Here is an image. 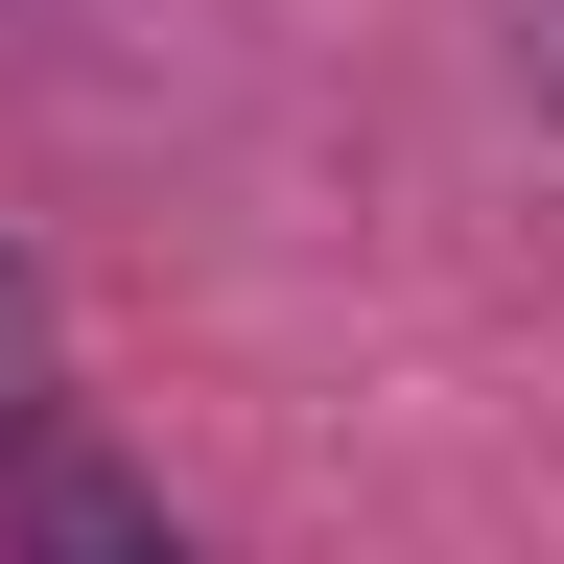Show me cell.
<instances>
[{
	"instance_id": "obj_3",
	"label": "cell",
	"mask_w": 564,
	"mask_h": 564,
	"mask_svg": "<svg viewBox=\"0 0 564 564\" xmlns=\"http://www.w3.org/2000/svg\"><path fill=\"white\" fill-rule=\"evenodd\" d=\"M0 352H24V282H0Z\"/></svg>"
},
{
	"instance_id": "obj_2",
	"label": "cell",
	"mask_w": 564,
	"mask_h": 564,
	"mask_svg": "<svg viewBox=\"0 0 564 564\" xmlns=\"http://www.w3.org/2000/svg\"><path fill=\"white\" fill-rule=\"evenodd\" d=\"M518 70H541V95H564V0H518Z\"/></svg>"
},
{
	"instance_id": "obj_1",
	"label": "cell",
	"mask_w": 564,
	"mask_h": 564,
	"mask_svg": "<svg viewBox=\"0 0 564 564\" xmlns=\"http://www.w3.org/2000/svg\"><path fill=\"white\" fill-rule=\"evenodd\" d=\"M0 541H24V564H188L95 447H70V423H24V447H0Z\"/></svg>"
}]
</instances>
